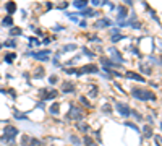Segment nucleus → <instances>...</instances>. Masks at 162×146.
I'll use <instances>...</instances> for the list:
<instances>
[{"mask_svg": "<svg viewBox=\"0 0 162 146\" xmlns=\"http://www.w3.org/2000/svg\"><path fill=\"white\" fill-rule=\"evenodd\" d=\"M13 119H15V120H20V122L31 120V119H29V112L20 110V109H16V107H13Z\"/></svg>", "mask_w": 162, "mask_h": 146, "instance_id": "2eb2a0df", "label": "nucleus"}, {"mask_svg": "<svg viewBox=\"0 0 162 146\" xmlns=\"http://www.w3.org/2000/svg\"><path fill=\"white\" fill-rule=\"evenodd\" d=\"M78 26L81 28V29H88V28H89V23H88V20H79Z\"/></svg>", "mask_w": 162, "mask_h": 146, "instance_id": "09e8293b", "label": "nucleus"}, {"mask_svg": "<svg viewBox=\"0 0 162 146\" xmlns=\"http://www.w3.org/2000/svg\"><path fill=\"white\" fill-rule=\"evenodd\" d=\"M115 12H117V21H125V18H128V15H130V8L125 7L123 3H118Z\"/></svg>", "mask_w": 162, "mask_h": 146, "instance_id": "9b49d317", "label": "nucleus"}, {"mask_svg": "<svg viewBox=\"0 0 162 146\" xmlns=\"http://www.w3.org/2000/svg\"><path fill=\"white\" fill-rule=\"evenodd\" d=\"M154 131H152V125H143V138H152Z\"/></svg>", "mask_w": 162, "mask_h": 146, "instance_id": "2f4dec72", "label": "nucleus"}, {"mask_svg": "<svg viewBox=\"0 0 162 146\" xmlns=\"http://www.w3.org/2000/svg\"><path fill=\"white\" fill-rule=\"evenodd\" d=\"M15 26V18H13L12 15H5V16H2L0 18V28H13Z\"/></svg>", "mask_w": 162, "mask_h": 146, "instance_id": "6ab92c4d", "label": "nucleus"}, {"mask_svg": "<svg viewBox=\"0 0 162 146\" xmlns=\"http://www.w3.org/2000/svg\"><path fill=\"white\" fill-rule=\"evenodd\" d=\"M62 72L66 76H76L78 75V67H62Z\"/></svg>", "mask_w": 162, "mask_h": 146, "instance_id": "7c9ffc66", "label": "nucleus"}, {"mask_svg": "<svg viewBox=\"0 0 162 146\" xmlns=\"http://www.w3.org/2000/svg\"><path fill=\"white\" fill-rule=\"evenodd\" d=\"M109 34L110 36H115V34H122V29L118 26H112L110 29H109Z\"/></svg>", "mask_w": 162, "mask_h": 146, "instance_id": "c03bdc74", "label": "nucleus"}, {"mask_svg": "<svg viewBox=\"0 0 162 146\" xmlns=\"http://www.w3.org/2000/svg\"><path fill=\"white\" fill-rule=\"evenodd\" d=\"M18 144L20 146H31V135H28V133L20 135V143Z\"/></svg>", "mask_w": 162, "mask_h": 146, "instance_id": "72a5a7b5", "label": "nucleus"}, {"mask_svg": "<svg viewBox=\"0 0 162 146\" xmlns=\"http://www.w3.org/2000/svg\"><path fill=\"white\" fill-rule=\"evenodd\" d=\"M66 146H71V144H66Z\"/></svg>", "mask_w": 162, "mask_h": 146, "instance_id": "052dcab7", "label": "nucleus"}, {"mask_svg": "<svg viewBox=\"0 0 162 146\" xmlns=\"http://www.w3.org/2000/svg\"><path fill=\"white\" fill-rule=\"evenodd\" d=\"M97 96H99L97 84H91V86L88 88V91H86V97H88V99H96Z\"/></svg>", "mask_w": 162, "mask_h": 146, "instance_id": "cd10ccee", "label": "nucleus"}, {"mask_svg": "<svg viewBox=\"0 0 162 146\" xmlns=\"http://www.w3.org/2000/svg\"><path fill=\"white\" fill-rule=\"evenodd\" d=\"M32 109H41V110H47V106H46V102H44V101H37V102H36V106L32 107Z\"/></svg>", "mask_w": 162, "mask_h": 146, "instance_id": "a18cd8bd", "label": "nucleus"}, {"mask_svg": "<svg viewBox=\"0 0 162 146\" xmlns=\"http://www.w3.org/2000/svg\"><path fill=\"white\" fill-rule=\"evenodd\" d=\"M101 112L104 115H110L113 112V106H110L109 102H102V104H101Z\"/></svg>", "mask_w": 162, "mask_h": 146, "instance_id": "f704fd0d", "label": "nucleus"}, {"mask_svg": "<svg viewBox=\"0 0 162 146\" xmlns=\"http://www.w3.org/2000/svg\"><path fill=\"white\" fill-rule=\"evenodd\" d=\"M7 94L12 97L13 101H16V99H18V96H20V94H18V91H16L15 88H7Z\"/></svg>", "mask_w": 162, "mask_h": 146, "instance_id": "a19ab883", "label": "nucleus"}, {"mask_svg": "<svg viewBox=\"0 0 162 146\" xmlns=\"http://www.w3.org/2000/svg\"><path fill=\"white\" fill-rule=\"evenodd\" d=\"M23 28L21 26H13V28H10V29H8V37H13V39H18V37H21L23 36Z\"/></svg>", "mask_w": 162, "mask_h": 146, "instance_id": "393cba45", "label": "nucleus"}, {"mask_svg": "<svg viewBox=\"0 0 162 146\" xmlns=\"http://www.w3.org/2000/svg\"><path fill=\"white\" fill-rule=\"evenodd\" d=\"M113 110H117L122 117H131V112H133L131 107L128 106L127 102H122V101H115V104H113Z\"/></svg>", "mask_w": 162, "mask_h": 146, "instance_id": "1a4fd4ad", "label": "nucleus"}, {"mask_svg": "<svg viewBox=\"0 0 162 146\" xmlns=\"http://www.w3.org/2000/svg\"><path fill=\"white\" fill-rule=\"evenodd\" d=\"M88 42L101 44V42H102V37H101V36H97V34H89V36H88Z\"/></svg>", "mask_w": 162, "mask_h": 146, "instance_id": "ea45409f", "label": "nucleus"}, {"mask_svg": "<svg viewBox=\"0 0 162 146\" xmlns=\"http://www.w3.org/2000/svg\"><path fill=\"white\" fill-rule=\"evenodd\" d=\"M2 44H3V47H7L8 50H16L18 46H20V42H18V39H13V37H7Z\"/></svg>", "mask_w": 162, "mask_h": 146, "instance_id": "5701e85b", "label": "nucleus"}, {"mask_svg": "<svg viewBox=\"0 0 162 146\" xmlns=\"http://www.w3.org/2000/svg\"><path fill=\"white\" fill-rule=\"evenodd\" d=\"M91 136L94 138V141H96V143L99 144L102 141V135H101V130H93L91 131Z\"/></svg>", "mask_w": 162, "mask_h": 146, "instance_id": "58836bf2", "label": "nucleus"}, {"mask_svg": "<svg viewBox=\"0 0 162 146\" xmlns=\"http://www.w3.org/2000/svg\"><path fill=\"white\" fill-rule=\"evenodd\" d=\"M159 63H162V54L159 55Z\"/></svg>", "mask_w": 162, "mask_h": 146, "instance_id": "6e6d98bb", "label": "nucleus"}, {"mask_svg": "<svg viewBox=\"0 0 162 146\" xmlns=\"http://www.w3.org/2000/svg\"><path fill=\"white\" fill-rule=\"evenodd\" d=\"M75 130H76V133H83V135H89V131H93L91 128V125L88 124L86 120H83V122H76L75 124Z\"/></svg>", "mask_w": 162, "mask_h": 146, "instance_id": "4468645a", "label": "nucleus"}, {"mask_svg": "<svg viewBox=\"0 0 162 146\" xmlns=\"http://www.w3.org/2000/svg\"><path fill=\"white\" fill-rule=\"evenodd\" d=\"M127 39V36L125 34H115V36H110V42L112 44H117V42H122V41H125Z\"/></svg>", "mask_w": 162, "mask_h": 146, "instance_id": "4c0bfd02", "label": "nucleus"}, {"mask_svg": "<svg viewBox=\"0 0 162 146\" xmlns=\"http://www.w3.org/2000/svg\"><path fill=\"white\" fill-rule=\"evenodd\" d=\"M76 89H78V84L73 80H65V81L60 83V94L63 96H68V94H75Z\"/></svg>", "mask_w": 162, "mask_h": 146, "instance_id": "6e6552de", "label": "nucleus"}, {"mask_svg": "<svg viewBox=\"0 0 162 146\" xmlns=\"http://www.w3.org/2000/svg\"><path fill=\"white\" fill-rule=\"evenodd\" d=\"M52 55H54L52 49H49V47H42V49L32 50L31 59L36 60V62H39V63H47V62H50V57H52Z\"/></svg>", "mask_w": 162, "mask_h": 146, "instance_id": "39448f33", "label": "nucleus"}, {"mask_svg": "<svg viewBox=\"0 0 162 146\" xmlns=\"http://www.w3.org/2000/svg\"><path fill=\"white\" fill-rule=\"evenodd\" d=\"M60 102L59 101H54V102H50V106L47 107V112L52 115V117H57V115H60Z\"/></svg>", "mask_w": 162, "mask_h": 146, "instance_id": "b1692460", "label": "nucleus"}, {"mask_svg": "<svg viewBox=\"0 0 162 146\" xmlns=\"http://www.w3.org/2000/svg\"><path fill=\"white\" fill-rule=\"evenodd\" d=\"M130 96L136 101H143V102H147V101H156L157 96L156 93H152L151 89H146V88H140V86H133L130 89Z\"/></svg>", "mask_w": 162, "mask_h": 146, "instance_id": "7ed1b4c3", "label": "nucleus"}, {"mask_svg": "<svg viewBox=\"0 0 162 146\" xmlns=\"http://www.w3.org/2000/svg\"><path fill=\"white\" fill-rule=\"evenodd\" d=\"M65 16L68 18L70 21H73L75 25H78V23H79V15H78V12H65Z\"/></svg>", "mask_w": 162, "mask_h": 146, "instance_id": "473e14b6", "label": "nucleus"}, {"mask_svg": "<svg viewBox=\"0 0 162 146\" xmlns=\"http://www.w3.org/2000/svg\"><path fill=\"white\" fill-rule=\"evenodd\" d=\"M71 5V3H68V2H62V3H59V5H55V8H59V10H65L66 12V8H68Z\"/></svg>", "mask_w": 162, "mask_h": 146, "instance_id": "de8ad7c7", "label": "nucleus"}, {"mask_svg": "<svg viewBox=\"0 0 162 146\" xmlns=\"http://www.w3.org/2000/svg\"><path fill=\"white\" fill-rule=\"evenodd\" d=\"M125 127H130V128H133L135 131H140L138 125H136V124H133V122H130V120H127V122H125Z\"/></svg>", "mask_w": 162, "mask_h": 146, "instance_id": "8fccbe9b", "label": "nucleus"}, {"mask_svg": "<svg viewBox=\"0 0 162 146\" xmlns=\"http://www.w3.org/2000/svg\"><path fill=\"white\" fill-rule=\"evenodd\" d=\"M79 49H81V52H83L81 55H84V57H86V59H89V60H94V59L97 57V54L94 52V50H93L89 46H86V44H84V46H81Z\"/></svg>", "mask_w": 162, "mask_h": 146, "instance_id": "412c9836", "label": "nucleus"}, {"mask_svg": "<svg viewBox=\"0 0 162 146\" xmlns=\"http://www.w3.org/2000/svg\"><path fill=\"white\" fill-rule=\"evenodd\" d=\"M109 54H110V55H109V57H110V59H112L115 63H120V65H123V63L127 62V60H125V57H123V55H122V52L117 49V47L110 46V47H109Z\"/></svg>", "mask_w": 162, "mask_h": 146, "instance_id": "9d476101", "label": "nucleus"}, {"mask_svg": "<svg viewBox=\"0 0 162 146\" xmlns=\"http://www.w3.org/2000/svg\"><path fill=\"white\" fill-rule=\"evenodd\" d=\"M31 55H32V50H25V54H23V57H25V59H31Z\"/></svg>", "mask_w": 162, "mask_h": 146, "instance_id": "864d4df0", "label": "nucleus"}, {"mask_svg": "<svg viewBox=\"0 0 162 146\" xmlns=\"http://www.w3.org/2000/svg\"><path fill=\"white\" fill-rule=\"evenodd\" d=\"M52 8H55V3H52V2H46V12L52 10Z\"/></svg>", "mask_w": 162, "mask_h": 146, "instance_id": "603ef678", "label": "nucleus"}, {"mask_svg": "<svg viewBox=\"0 0 162 146\" xmlns=\"http://www.w3.org/2000/svg\"><path fill=\"white\" fill-rule=\"evenodd\" d=\"M60 96V91L55 88H39L37 89V97H39V101H44V102H54L57 101V97Z\"/></svg>", "mask_w": 162, "mask_h": 146, "instance_id": "20e7f679", "label": "nucleus"}, {"mask_svg": "<svg viewBox=\"0 0 162 146\" xmlns=\"http://www.w3.org/2000/svg\"><path fill=\"white\" fill-rule=\"evenodd\" d=\"M123 76H125L127 80H133V81H138V83H146V78L143 76L141 73L133 72V70H127V72L123 73Z\"/></svg>", "mask_w": 162, "mask_h": 146, "instance_id": "ddd939ff", "label": "nucleus"}, {"mask_svg": "<svg viewBox=\"0 0 162 146\" xmlns=\"http://www.w3.org/2000/svg\"><path fill=\"white\" fill-rule=\"evenodd\" d=\"M76 101H78V104H79L81 107H83V109L86 110V112L94 109V106H93L91 99H88V97H86V94H78V99H76Z\"/></svg>", "mask_w": 162, "mask_h": 146, "instance_id": "f8f14e48", "label": "nucleus"}, {"mask_svg": "<svg viewBox=\"0 0 162 146\" xmlns=\"http://www.w3.org/2000/svg\"><path fill=\"white\" fill-rule=\"evenodd\" d=\"M2 78H3V76H2V75H0V81H2Z\"/></svg>", "mask_w": 162, "mask_h": 146, "instance_id": "13d9d810", "label": "nucleus"}, {"mask_svg": "<svg viewBox=\"0 0 162 146\" xmlns=\"http://www.w3.org/2000/svg\"><path fill=\"white\" fill-rule=\"evenodd\" d=\"M78 49H79V46L76 44V42H68V44H63L60 47L59 52L60 54H68V52H76Z\"/></svg>", "mask_w": 162, "mask_h": 146, "instance_id": "aec40b11", "label": "nucleus"}, {"mask_svg": "<svg viewBox=\"0 0 162 146\" xmlns=\"http://www.w3.org/2000/svg\"><path fill=\"white\" fill-rule=\"evenodd\" d=\"M68 141H70L71 146H83V140H81V136L76 133V131L68 133Z\"/></svg>", "mask_w": 162, "mask_h": 146, "instance_id": "4be33fe9", "label": "nucleus"}, {"mask_svg": "<svg viewBox=\"0 0 162 146\" xmlns=\"http://www.w3.org/2000/svg\"><path fill=\"white\" fill-rule=\"evenodd\" d=\"M131 117H135L136 122H143V119H144V117H143L138 110H135V109H133V112H131Z\"/></svg>", "mask_w": 162, "mask_h": 146, "instance_id": "49530a36", "label": "nucleus"}, {"mask_svg": "<svg viewBox=\"0 0 162 146\" xmlns=\"http://www.w3.org/2000/svg\"><path fill=\"white\" fill-rule=\"evenodd\" d=\"M112 26H113V21L109 16H101V18H97V20L93 23V29L94 31H101V29H107L109 31Z\"/></svg>", "mask_w": 162, "mask_h": 146, "instance_id": "0eeeda50", "label": "nucleus"}, {"mask_svg": "<svg viewBox=\"0 0 162 146\" xmlns=\"http://www.w3.org/2000/svg\"><path fill=\"white\" fill-rule=\"evenodd\" d=\"M54 41H55V36H44V37H42V46L49 47Z\"/></svg>", "mask_w": 162, "mask_h": 146, "instance_id": "79ce46f5", "label": "nucleus"}, {"mask_svg": "<svg viewBox=\"0 0 162 146\" xmlns=\"http://www.w3.org/2000/svg\"><path fill=\"white\" fill-rule=\"evenodd\" d=\"M31 75H32V80H44L47 76L46 73V67H42V65H39V67H34L31 70Z\"/></svg>", "mask_w": 162, "mask_h": 146, "instance_id": "dca6fc26", "label": "nucleus"}, {"mask_svg": "<svg viewBox=\"0 0 162 146\" xmlns=\"http://www.w3.org/2000/svg\"><path fill=\"white\" fill-rule=\"evenodd\" d=\"M86 114L88 112L81 107L78 102H70L68 104V112L65 114L63 117V122H73V124H76V122H83L84 119H86Z\"/></svg>", "mask_w": 162, "mask_h": 146, "instance_id": "f03ea898", "label": "nucleus"}, {"mask_svg": "<svg viewBox=\"0 0 162 146\" xmlns=\"http://www.w3.org/2000/svg\"><path fill=\"white\" fill-rule=\"evenodd\" d=\"M50 62H52V67L54 68H62V54L60 52H54V55L50 57Z\"/></svg>", "mask_w": 162, "mask_h": 146, "instance_id": "bb28decb", "label": "nucleus"}, {"mask_svg": "<svg viewBox=\"0 0 162 146\" xmlns=\"http://www.w3.org/2000/svg\"><path fill=\"white\" fill-rule=\"evenodd\" d=\"M3 49V44H2V42H0V50H2Z\"/></svg>", "mask_w": 162, "mask_h": 146, "instance_id": "4d7b16f0", "label": "nucleus"}, {"mask_svg": "<svg viewBox=\"0 0 162 146\" xmlns=\"http://www.w3.org/2000/svg\"><path fill=\"white\" fill-rule=\"evenodd\" d=\"M140 73L144 76V75H151L152 73V68L149 65H144V63H140Z\"/></svg>", "mask_w": 162, "mask_h": 146, "instance_id": "e433bc0d", "label": "nucleus"}, {"mask_svg": "<svg viewBox=\"0 0 162 146\" xmlns=\"http://www.w3.org/2000/svg\"><path fill=\"white\" fill-rule=\"evenodd\" d=\"M50 29H52V32H62V31H66V26L65 25H55V26H52Z\"/></svg>", "mask_w": 162, "mask_h": 146, "instance_id": "37998d69", "label": "nucleus"}, {"mask_svg": "<svg viewBox=\"0 0 162 146\" xmlns=\"http://www.w3.org/2000/svg\"><path fill=\"white\" fill-rule=\"evenodd\" d=\"M160 130H162V122H160Z\"/></svg>", "mask_w": 162, "mask_h": 146, "instance_id": "bf43d9fd", "label": "nucleus"}, {"mask_svg": "<svg viewBox=\"0 0 162 146\" xmlns=\"http://www.w3.org/2000/svg\"><path fill=\"white\" fill-rule=\"evenodd\" d=\"M5 78H7V80H12V78H13V75H12V73H7V75H5Z\"/></svg>", "mask_w": 162, "mask_h": 146, "instance_id": "5fc2aeb1", "label": "nucleus"}, {"mask_svg": "<svg viewBox=\"0 0 162 146\" xmlns=\"http://www.w3.org/2000/svg\"><path fill=\"white\" fill-rule=\"evenodd\" d=\"M81 140H83V146H99L96 141H94V138L91 135H83V136H81Z\"/></svg>", "mask_w": 162, "mask_h": 146, "instance_id": "c85d7f7f", "label": "nucleus"}, {"mask_svg": "<svg viewBox=\"0 0 162 146\" xmlns=\"http://www.w3.org/2000/svg\"><path fill=\"white\" fill-rule=\"evenodd\" d=\"M2 60H3L7 65H13V63L18 60L16 50H8V52H5V54H3V57H2Z\"/></svg>", "mask_w": 162, "mask_h": 146, "instance_id": "f3484780", "label": "nucleus"}, {"mask_svg": "<svg viewBox=\"0 0 162 146\" xmlns=\"http://www.w3.org/2000/svg\"><path fill=\"white\" fill-rule=\"evenodd\" d=\"M101 2H102V0H91V5H89V7L96 10L97 7H101Z\"/></svg>", "mask_w": 162, "mask_h": 146, "instance_id": "3c124183", "label": "nucleus"}, {"mask_svg": "<svg viewBox=\"0 0 162 146\" xmlns=\"http://www.w3.org/2000/svg\"><path fill=\"white\" fill-rule=\"evenodd\" d=\"M50 146H55V144H50Z\"/></svg>", "mask_w": 162, "mask_h": 146, "instance_id": "680f3d73", "label": "nucleus"}, {"mask_svg": "<svg viewBox=\"0 0 162 146\" xmlns=\"http://www.w3.org/2000/svg\"><path fill=\"white\" fill-rule=\"evenodd\" d=\"M46 140L37 138V136H31V146H46Z\"/></svg>", "mask_w": 162, "mask_h": 146, "instance_id": "c9c22d12", "label": "nucleus"}, {"mask_svg": "<svg viewBox=\"0 0 162 146\" xmlns=\"http://www.w3.org/2000/svg\"><path fill=\"white\" fill-rule=\"evenodd\" d=\"M21 135L20 127L13 125V124H7L2 130V135H0V143L7 144V146H18L16 138Z\"/></svg>", "mask_w": 162, "mask_h": 146, "instance_id": "f257e3e1", "label": "nucleus"}, {"mask_svg": "<svg viewBox=\"0 0 162 146\" xmlns=\"http://www.w3.org/2000/svg\"><path fill=\"white\" fill-rule=\"evenodd\" d=\"M47 83L50 84V88L57 86V84L60 83V78H59V75H57V73H50L49 76H47Z\"/></svg>", "mask_w": 162, "mask_h": 146, "instance_id": "c756f323", "label": "nucleus"}, {"mask_svg": "<svg viewBox=\"0 0 162 146\" xmlns=\"http://www.w3.org/2000/svg\"><path fill=\"white\" fill-rule=\"evenodd\" d=\"M0 89H2V86H0Z\"/></svg>", "mask_w": 162, "mask_h": 146, "instance_id": "e2e57ef3", "label": "nucleus"}, {"mask_svg": "<svg viewBox=\"0 0 162 146\" xmlns=\"http://www.w3.org/2000/svg\"><path fill=\"white\" fill-rule=\"evenodd\" d=\"M71 7H73L76 12H81V10L89 7V2L88 0H73V2H71Z\"/></svg>", "mask_w": 162, "mask_h": 146, "instance_id": "a878e982", "label": "nucleus"}, {"mask_svg": "<svg viewBox=\"0 0 162 146\" xmlns=\"http://www.w3.org/2000/svg\"><path fill=\"white\" fill-rule=\"evenodd\" d=\"M101 73V67L96 65L94 62H89V63H84L78 67V75H76V78L83 76V75H99Z\"/></svg>", "mask_w": 162, "mask_h": 146, "instance_id": "423d86ee", "label": "nucleus"}, {"mask_svg": "<svg viewBox=\"0 0 162 146\" xmlns=\"http://www.w3.org/2000/svg\"><path fill=\"white\" fill-rule=\"evenodd\" d=\"M3 10H5L7 15H15V13L18 12V3L16 2H13V0H8V2L3 3Z\"/></svg>", "mask_w": 162, "mask_h": 146, "instance_id": "a211bd4d", "label": "nucleus"}]
</instances>
